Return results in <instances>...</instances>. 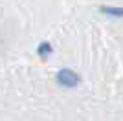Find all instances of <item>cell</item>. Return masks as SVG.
Segmentation results:
<instances>
[{
	"instance_id": "obj_3",
	"label": "cell",
	"mask_w": 123,
	"mask_h": 121,
	"mask_svg": "<svg viewBox=\"0 0 123 121\" xmlns=\"http://www.w3.org/2000/svg\"><path fill=\"white\" fill-rule=\"evenodd\" d=\"M50 51H51L50 44H42V46H41V50H39V55H41V57H44L46 53H50Z\"/></svg>"
},
{
	"instance_id": "obj_2",
	"label": "cell",
	"mask_w": 123,
	"mask_h": 121,
	"mask_svg": "<svg viewBox=\"0 0 123 121\" xmlns=\"http://www.w3.org/2000/svg\"><path fill=\"white\" fill-rule=\"evenodd\" d=\"M101 11L105 15L116 17V18H121L123 17V7H101Z\"/></svg>"
},
{
	"instance_id": "obj_1",
	"label": "cell",
	"mask_w": 123,
	"mask_h": 121,
	"mask_svg": "<svg viewBox=\"0 0 123 121\" xmlns=\"http://www.w3.org/2000/svg\"><path fill=\"white\" fill-rule=\"evenodd\" d=\"M57 81H59V85L66 86V88H74V86L79 85V75H77L75 72L68 70V68H64V70H61L59 73H57Z\"/></svg>"
}]
</instances>
